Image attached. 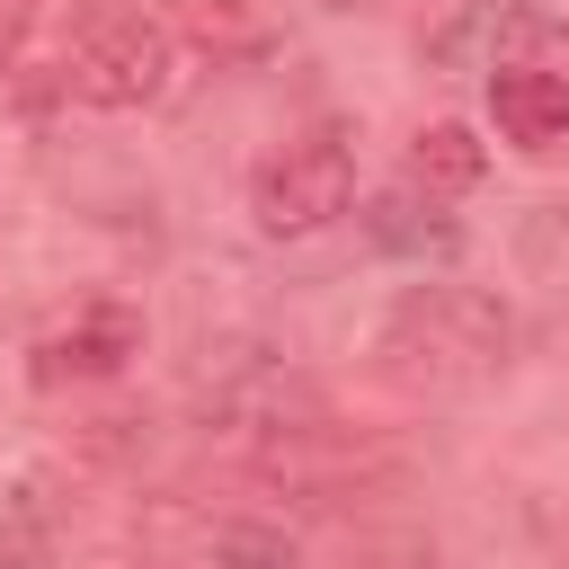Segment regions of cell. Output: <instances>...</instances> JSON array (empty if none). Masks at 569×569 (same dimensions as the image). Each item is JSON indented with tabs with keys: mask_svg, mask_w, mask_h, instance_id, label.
<instances>
[{
	"mask_svg": "<svg viewBox=\"0 0 569 569\" xmlns=\"http://www.w3.org/2000/svg\"><path fill=\"white\" fill-rule=\"evenodd\" d=\"M480 169H489V151L471 142V124H418V142H409V187L462 196V187H480Z\"/></svg>",
	"mask_w": 569,
	"mask_h": 569,
	"instance_id": "obj_6",
	"label": "cell"
},
{
	"mask_svg": "<svg viewBox=\"0 0 569 569\" xmlns=\"http://www.w3.org/2000/svg\"><path fill=\"white\" fill-rule=\"evenodd\" d=\"M133 356H142V311H124V302H80V311H62V320L27 347V373H36V391H71V382L124 373Z\"/></svg>",
	"mask_w": 569,
	"mask_h": 569,
	"instance_id": "obj_4",
	"label": "cell"
},
{
	"mask_svg": "<svg viewBox=\"0 0 569 569\" xmlns=\"http://www.w3.org/2000/svg\"><path fill=\"white\" fill-rule=\"evenodd\" d=\"M187 36H196L213 62H249V53L276 44V27H267L258 0H187Z\"/></svg>",
	"mask_w": 569,
	"mask_h": 569,
	"instance_id": "obj_8",
	"label": "cell"
},
{
	"mask_svg": "<svg viewBox=\"0 0 569 569\" xmlns=\"http://www.w3.org/2000/svg\"><path fill=\"white\" fill-rule=\"evenodd\" d=\"M53 489L44 480H9L0 489V569H44L53 560Z\"/></svg>",
	"mask_w": 569,
	"mask_h": 569,
	"instance_id": "obj_7",
	"label": "cell"
},
{
	"mask_svg": "<svg viewBox=\"0 0 569 569\" xmlns=\"http://www.w3.org/2000/svg\"><path fill=\"white\" fill-rule=\"evenodd\" d=\"M507 347H516V320L498 293L480 284H418L391 302L382 338H373V365L382 382L418 391V400H453V391H480L507 373Z\"/></svg>",
	"mask_w": 569,
	"mask_h": 569,
	"instance_id": "obj_1",
	"label": "cell"
},
{
	"mask_svg": "<svg viewBox=\"0 0 569 569\" xmlns=\"http://www.w3.org/2000/svg\"><path fill=\"white\" fill-rule=\"evenodd\" d=\"M489 116L516 151H560L569 142V71L542 62H498L489 71Z\"/></svg>",
	"mask_w": 569,
	"mask_h": 569,
	"instance_id": "obj_5",
	"label": "cell"
},
{
	"mask_svg": "<svg viewBox=\"0 0 569 569\" xmlns=\"http://www.w3.org/2000/svg\"><path fill=\"white\" fill-rule=\"evenodd\" d=\"M213 569H302V560H293V542L267 533V525H222V533H213Z\"/></svg>",
	"mask_w": 569,
	"mask_h": 569,
	"instance_id": "obj_10",
	"label": "cell"
},
{
	"mask_svg": "<svg viewBox=\"0 0 569 569\" xmlns=\"http://www.w3.org/2000/svg\"><path fill=\"white\" fill-rule=\"evenodd\" d=\"M347 204H356V151L338 133H302V142H284V151L258 160V187H249L258 231L302 240V231H329Z\"/></svg>",
	"mask_w": 569,
	"mask_h": 569,
	"instance_id": "obj_3",
	"label": "cell"
},
{
	"mask_svg": "<svg viewBox=\"0 0 569 569\" xmlns=\"http://www.w3.org/2000/svg\"><path fill=\"white\" fill-rule=\"evenodd\" d=\"M44 18V0H0V71L18 62V44H27V27Z\"/></svg>",
	"mask_w": 569,
	"mask_h": 569,
	"instance_id": "obj_11",
	"label": "cell"
},
{
	"mask_svg": "<svg viewBox=\"0 0 569 569\" xmlns=\"http://www.w3.org/2000/svg\"><path fill=\"white\" fill-rule=\"evenodd\" d=\"M169 71H178V36H169L160 18H142V9L98 18V27L62 53V89H71L80 107H107V116L151 107V98L169 89Z\"/></svg>",
	"mask_w": 569,
	"mask_h": 569,
	"instance_id": "obj_2",
	"label": "cell"
},
{
	"mask_svg": "<svg viewBox=\"0 0 569 569\" xmlns=\"http://www.w3.org/2000/svg\"><path fill=\"white\" fill-rule=\"evenodd\" d=\"M89 569H160V560H133V551H107V560H89Z\"/></svg>",
	"mask_w": 569,
	"mask_h": 569,
	"instance_id": "obj_12",
	"label": "cell"
},
{
	"mask_svg": "<svg viewBox=\"0 0 569 569\" xmlns=\"http://www.w3.org/2000/svg\"><path fill=\"white\" fill-rule=\"evenodd\" d=\"M373 240L400 249V258H453L462 231L436 213V196H427V204H418V196H382V204H373Z\"/></svg>",
	"mask_w": 569,
	"mask_h": 569,
	"instance_id": "obj_9",
	"label": "cell"
}]
</instances>
